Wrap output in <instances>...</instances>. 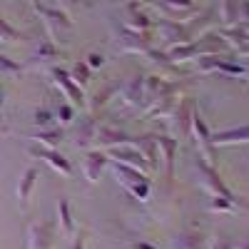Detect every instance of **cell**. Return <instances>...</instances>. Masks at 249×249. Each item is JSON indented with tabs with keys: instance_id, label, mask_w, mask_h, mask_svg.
Segmentation results:
<instances>
[{
	"instance_id": "d590c367",
	"label": "cell",
	"mask_w": 249,
	"mask_h": 249,
	"mask_svg": "<svg viewBox=\"0 0 249 249\" xmlns=\"http://www.w3.org/2000/svg\"><path fill=\"white\" fill-rule=\"evenodd\" d=\"M85 62L90 65V70H97V68H102V65H105V57H102L100 53H90V55L85 57Z\"/></svg>"
},
{
	"instance_id": "7c38bea8",
	"label": "cell",
	"mask_w": 249,
	"mask_h": 249,
	"mask_svg": "<svg viewBox=\"0 0 249 249\" xmlns=\"http://www.w3.org/2000/svg\"><path fill=\"white\" fill-rule=\"evenodd\" d=\"M107 164H110L107 152L92 147V150L85 152V160H82V177L88 179V184H95V182H100V175Z\"/></svg>"
},
{
	"instance_id": "e0dca14e",
	"label": "cell",
	"mask_w": 249,
	"mask_h": 249,
	"mask_svg": "<svg viewBox=\"0 0 249 249\" xmlns=\"http://www.w3.org/2000/svg\"><path fill=\"white\" fill-rule=\"evenodd\" d=\"M97 127H100V122H97V115H88L85 120H82L77 124V130H75V150H92L95 147V135H97Z\"/></svg>"
},
{
	"instance_id": "f35d334b",
	"label": "cell",
	"mask_w": 249,
	"mask_h": 249,
	"mask_svg": "<svg viewBox=\"0 0 249 249\" xmlns=\"http://www.w3.org/2000/svg\"><path fill=\"white\" fill-rule=\"evenodd\" d=\"M130 249H157V247L150 242H135V244H130Z\"/></svg>"
},
{
	"instance_id": "9a60e30c",
	"label": "cell",
	"mask_w": 249,
	"mask_h": 249,
	"mask_svg": "<svg viewBox=\"0 0 249 249\" xmlns=\"http://www.w3.org/2000/svg\"><path fill=\"white\" fill-rule=\"evenodd\" d=\"M132 137L127 132H122L110 124H100L97 135H95V147L97 150H112V147H122V144H130Z\"/></svg>"
},
{
	"instance_id": "8fae6325",
	"label": "cell",
	"mask_w": 249,
	"mask_h": 249,
	"mask_svg": "<svg viewBox=\"0 0 249 249\" xmlns=\"http://www.w3.org/2000/svg\"><path fill=\"white\" fill-rule=\"evenodd\" d=\"M122 102L132 110H144V75H132L117 90Z\"/></svg>"
},
{
	"instance_id": "f1b7e54d",
	"label": "cell",
	"mask_w": 249,
	"mask_h": 249,
	"mask_svg": "<svg viewBox=\"0 0 249 249\" xmlns=\"http://www.w3.org/2000/svg\"><path fill=\"white\" fill-rule=\"evenodd\" d=\"M70 72V77L77 82V85L82 88V90H85L88 85H90V77H92V70H90V65H88V62L85 60H77L75 62V65L68 70Z\"/></svg>"
},
{
	"instance_id": "1f68e13d",
	"label": "cell",
	"mask_w": 249,
	"mask_h": 249,
	"mask_svg": "<svg viewBox=\"0 0 249 249\" xmlns=\"http://www.w3.org/2000/svg\"><path fill=\"white\" fill-rule=\"evenodd\" d=\"M55 120H57V127H68V124L75 122V107L70 105V102H62V105L57 107L55 112Z\"/></svg>"
},
{
	"instance_id": "52a82bcc",
	"label": "cell",
	"mask_w": 249,
	"mask_h": 249,
	"mask_svg": "<svg viewBox=\"0 0 249 249\" xmlns=\"http://www.w3.org/2000/svg\"><path fill=\"white\" fill-rule=\"evenodd\" d=\"M117 48L122 53L144 55L147 50H152V35H150V30H130L122 25L117 30Z\"/></svg>"
},
{
	"instance_id": "836d02e7",
	"label": "cell",
	"mask_w": 249,
	"mask_h": 249,
	"mask_svg": "<svg viewBox=\"0 0 249 249\" xmlns=\"http://www.w3.org/2000/svg\"><path fill=\"white\" fill-rule=\"evenodd\" d=\"M207 249H234V239L227 234H214L210 244H207Z\"/></svg>"
},
{
	"instance_id": "3957f363",
	"label": "cell",
	"mask_w": 249,
	"mask_h": 249,
	"mask_svg": "<svg viewBox=\"0 0 249 249\" xmlns=\"http://www.w3.org/2000/svg\"><path fill=\"white\" fill-rule=\"evenodd\" d=\"M110 167H112L117 182H120L135 199H140V202H147V199H150L152 182H150L147 172L135 170V167H127V164H120V162H112V160H110Z\"/></svg>"
},
{
	"instance_id": "7bdbcfd3",
	"label": "cell",
	"mask_w": 249,
	"mask_h": 249,
	"mask_svg": "<svg viewBox=\"0 0 249 249\" xmlns=\"http://www.w3.org/2000/svg\"><path fill=\"white\" fill-rule=\"evenodd\" d=\"M0 105H3V90H0Z\"/></svg>"
},
{
	"instance_id": "ab89813d",
	"label": "cell",
	"mask_w": 249,
	"mask_h": 249,
	"mask_svg": "<svg viewBox=\"0 0 249 249\" xmlns=\"http://www.w3.org/2000/svg\"><path fill=\"white\" fill-rule=\"evenodd\" d=\"M234 249H249V239H247V242H244V244H239V247H237V244H234Z\"/></svg>"
},
{
	"instance_id": "d6a6232c",
	"label": "cell",
	"mask_w": 249,
	"mask_h": 249,
	"mask_svg": "<svg viewBox=\"0 0 249 249\" xmlns=\"http://www.w3.org/2000/svg\"><path fill=\"white\" fill-rule=\"evenodd\" d=\"M23 72V65L15 60H10L8 55H0V75H20Z\"/></svg>"
},
{
	"instance_id": "d4e9b609",
	"label": "cell",
	"mask_w": 249,
	"mask_h": 249,
	"mask_svg": "<svg viewBox=\"0 0 249 249\" xmlns=\"http://www.w3.org/2000/svg\"><path fill=\"white\" fill-rule=\"evenodd\" d=\"M219 23L224 28H234L239 25V15H242V0H219Z\"/></svg>"
},
{
	"instance_id": "ac0fdd59",
	"label": "cell",
	"mask_w": 249,
	"mask_h": 249,
	"mask_svg": "<svg viewBox=\"0 0 249 249\" xmlns=\"http://www.w3.org/2000/svg\"><path fill=\"white\" fill-rule=\"evenodd\" d=\"M150 5H155L164 18H170V20H177V18H187L195 5H197V0H147Z\"/></svg>"
},
{
	"instance_id": "ba28073f",
	"label": "cell",
	"mask_w": 249,
	"mask_h": 249,
	"mask_svg": "<svg viewBox=\"0 0 249 249\" xmlns=\"http://www.w3.org/2000/svg\"><path fill=\"white\" fill-rule=\"evenodd\" d=\"M48 72H50V77H53V82H55V88H60V92L65 95V100L70 102L72 107H82V105H85V95H82V88L70 77V72H68L65 68L53 65V68H48Z\"/></svg>"
},
{
	"instance_id": "2e32d148",
	"label": "cell",
	"mask_w": 249,
	"mask_h": 249,
	"mask_svg": "<svg viewBox=\"0 0 249 249\" xmlns=\"http://www.w3.org/2000/svg\"><path fill=\"white\" fill-rule=\"evenodd\" d=\"M107 157H110L112 162L127 164V167H135V170H142V172H150V164L144 162V157L140 155V150L132 147V144H122V147L107 150Z\"/></svg>"
},
{
	"instance_id": "277c9868",
	"label": "cell",
	"mask_w": 249,
	"mask_h": 249,
	"mask_svg": "<svg viewBox=\"0 0 249 249\" xmlns=\"http://www.w3.org/2000/svg\"><path fill=\"white\" fill-rule=\"evenodd\" d=\"M192 137L197 142V150H199V157H204L210 164H214L217 167V147H214V142H212V130H210V124H207V120L195 110L192 115Z\"/></svg>"
},
{
	"instance_id": "7a4b0ae2",
	"label": "cell",
	"mask_w": 249,
	"mask_h": 249,
	"mask_svg": "<svg viewBox=\"0 0 249 249\" xmlns=\"http://www.w3.org/2000/svg\"><path fill=\"white\" fill-rule=\"evenodd\" d=\"M195 170H197V175H199V182H202V187L210 195H217V197H227V199H232L237 207H247L249 210V202H242L230 187H227V182L222 179V175H219V170L214 167V164H210L204 157H197V162H195Z\"/></svg>"
},
{
	"instance_id": "8992f818",
	"label": "cell",
	"mask_w": 249,
	"mask_h": 249,
	"mask_svg": "<svg viewBox=\"0 0 249 249\" xmlns=\"http://www.w3.org/2000/svg\"><path fill=\"white\" fill-rule=\"evenodd\" d=\"M157 33H160V40L164 45L175 48V45H184V43H192V35H190V28H187V20H170V18H160L157 23Z\"/></svg>"
},
{
	"instance_id": "44dd1931",
	"label": "cell",
	"mask_w": 249,
	"mask_h": 249,
	"mask_svg": "<svg viewBox=\"0 0 249 249\" xmlns=\"http://www.w3.org/2000/svg\"><path fill=\"white\" fill-rule=\"evenodd\" d=\"M60 57V48L53 43L50 37L40 40L35 45V50L30 53V65H40V68H53Z\"/></svg>"
},
{
	"instance_id": "484cf974",
	"label": "cell",
	"mask_w": 249,
	"mask_h": 249,
	"mask_svg": "<svg viewBox=\"0 0 249 249\" xmlns=\"http://www.w3.org/2000/svg\"><path fill=\"white\" fill-rule=\"evenodd\" d=\"M177 102H179V95H170V97H160L155 100L152 105L144 110V115L147 117H170L172 110L177 107Z\"/></svg>"
},
{
	"instance_id": "7402d4cb",
	"label": "cell",
	"mask_w": 249,
	"mask_h": 249,
	"mask_svg": "<svg viewBox=\"0 0 249 249\" xmlns=\"http://www.w3.org/2000/svg\"><path fill=\"white\" fill-rule=\"evenodd\" d=\"M37 177H40V175H37L35 167H25L23 175H20V179H18V190H15L20 207H28V202H30V197H33V192H35Z\"/></svg>"
},
{
	"instance_id": "4316f807",
	"label": "cell",
	"mask_w": 249,
	"mask_h": 249,
	"mask_svg": "<svg viewBox=\"0 0 249 249\" xmlns=\"http://www.w3.org/2000/svg\"><path fill=\"white\" fill-rule=\"evenodd\" d=\"M172 249H204V237L195 230H184V232L175 234Z\"/></svg>"
},
{
	"instance_id": "4dcf8cb0",
	"label": "cell",
	"mask_w": 249,
	"mask_h": 249,
	"mask_svg": "<svg viewBox=\"0 0 249 249\" xmlns=\"http://www.w3.org/2000/svg\"><path fill=\"white\" fill-rule=\"evenodd\" d=\"M18 37H23V35H20V30H15L8 20L0 15V45H10V43H15Z\"/></svg>"
},
{
	"instance_id": "cb8c5ba5",
	"label": "cell",
	"mask_w": 249,
	"mask_h": 249,
	"mask_svg": "<svg viewBox=\"0 0 249 249\" xmlns=\"http://www.w3.org/2000/svg\"><path fill=\"white\" fill-rule=\"evenodd\" d=\"M62 127H57V124H53V127H40L37 132L30 135V140L35 144H40V147H50V150H57L60 142H62Z\"/></svg>"
},
{
	"instance_id": "30bf717a",
	"label": "cell",
	"mask_w": 249,
	"mask_h": 249,
	"mask_svg": "<svg viewBox=\"0 0 249 249\" xmlns=\"http://www.w3.org/2000/svg\"><path fill=\"white\" fill-rule=\"evenodd\" d=\"M55 230V222H33L28 227V249H53Z\"/></svg>"
},
{
	"instance_id": "b9f144b4",
	"label": "cell",
	"mask_w": 249,
	"mask_h": 249,
	"mask_svg": "<svg viewBox=\"0 0 249 249\" xmlns=\"http://www.w3.org/2000/svg\"><path fill=\"white\" fill-rule=\"evenodd\" d=\"M247 62H244V70H247V77H249V57H244Z\"/></svg>"
},
{
	"instance_id": "5bb4252c",
	"label": "cell",
	"mask_w": 249,
	"mask_h": 249,
	"mask_svg": "<svg viewBox=\"0 0 249 249\" xmlns=\"http://www.w3.org/2000/svg\"><path fill=\"white\" fill-rule=\"evenodd\" d=\"M30 155H33V157H40V160H45L57 175H62V177H72V164H70V160L62 155L60 150L40 147V144H37V147H30Z\"/></svg>"
},
{
	"instance_id": "d6986e66",
	"label": "cell",
	"mask_w": 249,
	"mask_h": 249,
	"mask_svg": "<svg viewBox=\"0 0 249 249\" xmlns=\"http://www.w3.org/2000/svg\"><path fill=\"white\" fill-rule=\"evenodd\" d=\"M122 25L130 28V30H152L155 20L140 8V3H130V5H124V10H122Z\"/></svg>"
},
{
	"instance_id": "60d3db41",
	"label": "cell",
	"mask_w": 249,
	"mask_h": 249,
	"mask_svg": "<svg viewBox=\"0 0 249 249\" xmlns=\"http://www.w3.org/2000/svg\"><path fill=\"white\" fill-rule=\"evenodd\" d=\"M239 55H242V57H249V45H247V48H244V50H242Z\"/></svg>"
},
{
	"instance_id": "83f0119b",
	"label": "cell",
	"mask_w": 249,
	"mask_h": 249,
	"mask_svg": "<svg viewBox=\"0 0 249 249\" xmlns=\"http://www.w3.org/2000/svg\"><path fill=\"white\" fill-rule=\"evenodd\" d=\"M117 90H120V85H105L100 92H95V95H92V100L88 102V110H90V115H97L102 107L107 105V100H110V97H112Z\"/></svg>"
},
{
	"instance_id": "74e56055",
	"label": "cell",
	"mask_w": 249,
	"mask_h": 249,
	"mask_svg": "<svg viewBox=\"0 0 249 249\" xmlns=\"http://www.w3.org/2000/svg\"><path fill=\"white\" fill-rule=\"evenodd\" d=\"M70 249H85V234L75 232L72 234V242H70Z\"/></svg>"
},
{
	"instance_id": "e575fe53",
	"label": "cell",
	"mask_w": 249,
	"mask_h": 249,
	"mask_svg": "<svg viewBox=\"0 0 249 249\" xmlns=\"http://www.w3.org/2000/svg\"><path fill=\"white\" fill-rule=\"evenodd\" d=\"M33 122L37 124V127H53V112L50 110H37L33 115Z\"/></svg>"
},
{
	"instance_id": "f546056e",
	"label": "cell",
	"mask_w": 249,
	"mask_h": 249,
	"mask_svg": "<svg viewBox=\"0 0 249 249\" xmlns=\"http://www.w3.org/2000/svg\"><path fill=\"white\" fill-rule=\"evenodd\" d=\"M210 210H212V212H219V214H232V212L239 210V207H237L232 199H227V197H217V195H212V199H210Z\"/></svg>"
},
{
	"instance_id": "9c48e42d",
	"label": "cell",
	"mask_w": 249,
	"mask_h": 249,
	"mask_svg": "<svg viewBox=\"0 0 249 249\" xmlns=\"http://www.w3.org/2000/svg\"><path fill=\"white\" fill-rule=\"evenodd\" d=\"M170 95H179V82H170L167 77H162V75L144 77V110H147L155 100L170 97Z\"/></svg>"
},
{
	"instance_id": "ffe728a7",
	"label": "cell",
	"mask_w": 249,
	"mask_h": 249,
	"mask_svg": "<svg viewBox=\"0 0 249 249\" xmlns=\"http://www.w3.org/2000/svg\"><path fill=\"white\" fill-rule=\"evenodd\" d=\"M132 147L140 150V155L144 157V162L150 164V172L160 170V150H157V135H140L132 137Z\"/></svg>"
},
{
	"instance_id": "4fadbf2b",
	"label": "cell",
	"mask_w": 249,
	"mask_h": 249,
	"mask_svg": "<svg viewBox=\"0 0 249 249\" xmlns=\"http://www.w3.org/2000/svg\"><path fill=\"white\" fill-rule=\"evenodd\" d=\"M157 150H160V160H162V167L167 179H175V162H177V150H179V142L172 135H157Z\"/></svg>"
},
{
	"instance_id": "603a6c76",
	"label": "cell",
	"mask_w": 249,
	"mask_h": 249,
	"mask_svg": "<svg viewBox=\"0 0 249 249\" xmlns=\"http://www.w3.org/2000/svg\"><path fill=\"white\" fill-rule=\"evenodd\" d=\"M57 230L62 237H68L72 239V234L77 232V227H75V219H72V207L65 197H60L57 202Z\"/></svg>"
},
{
	"instance_id": "5b68a950",
	"label": "cell",
	"mask_w": 249,
	"mask_h": 249,
	"mask_svg": "<svg viewBox=\"0 0 249 249\" xmlns=\"http://www.w3.org/2000/svg\"><path fill=\"white\" fill-rule=\"evenodd\" d=\"M195 100L192 97H179L177 107L172 110V120H170V130L182 137V140H190L192 137V115H195Z\"/></svg>"
},
{
	"instance_id": "8d00e7d4",
	"label": "cell",
	"mask_w": 249,
	"mask_h": 249,
	"mask_svg": "<svg viewBox=\"0 0 249 249\" xmlns=\"http://www.w3.org/2000/svg\"><path fill=\"white\" fill-rule=\"evenodd\" d=\"M80 3H82V0H60V8L70 15L72 10H77V8H80Z\"/></svg>"
},
{
	"instance_id": "6da1fadb",
	"label": "cell",
	"mask_w": 249,
	"mask_h": 249,
	"mask_svg": "<svg viewBox=\"0 0 249 249\" xmlns=\"http://www.w3.org/2000/svg\"><path fill=\"white\" fill-rule=\"evenodd\" d=\"M33 8L40 15V20H43V25L48 30V37L53 40V43L55 45H68L72 40V33H75V25H72L70 15L62 8H50L45 3H37V0H33Z\"/></svg>"
}]
</instances>
